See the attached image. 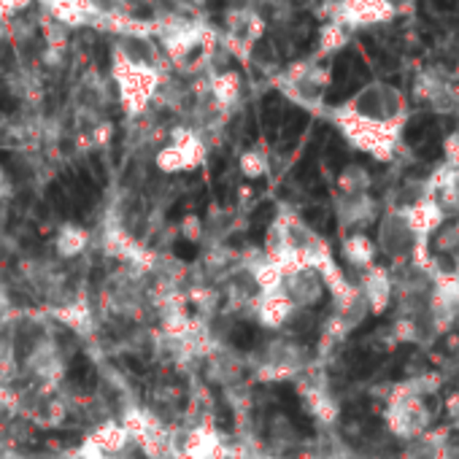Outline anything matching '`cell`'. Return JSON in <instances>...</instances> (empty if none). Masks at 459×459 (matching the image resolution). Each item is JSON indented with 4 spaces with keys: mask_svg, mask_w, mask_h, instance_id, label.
<instances>
[{
    "mask_svg": "<svg viewBox=\"0 0 459 459\" xmlns=\"http://www.w3.org/2000/svg\"><path fill=\"white\" fill-rule=\"evenodd\" d=\"M341 108L359 119H370V122H381V125L403 127V122H405V98L397 87H392L386 82L368 84Z\"/></svg>",
    "mask_w": 459,
    "mask_h": 459,
    "instance_id": "cell-1",
    "label": "cell"
},
{
    "mask_svg": "<svg viewBox=\"0 0 459 459\" xmlns=\"http://www.w3.org/2000/svg\"><path fill=\"white\" fill-rule=\"evenodd\" d=\"M111 76L119 87L122 103L133 111H141L160 87V71L154 65L133 63L117 47H111Z\"/></svg>",
    "mask_w": 459,
    "mask_h": 459,
    "instance_id": "cell-2",
    "label": "cell"
},
{
    "mask_svg": "<svg viewBox=\"0 0 459 459\" xmlns=\"http://www.w3.org/2000/svg\"><path fill=\"white\" fill-rule=\"evenodd\" d=\"M429 421H432V413L424 397H403V400L389 403L386 408V424L403 440H416L419 435H424L429 429Z\"/></svg>",
    "mask_w": 459,
    "mask_h": 459,
    "instance_id": "cell-3",
    "label": "cell"
},
{
    "mask_svg": "<svg viewBox=\"0 0 459 459\" xmlns=\"http://www.w3.org/2000/svg\"><path fill=\"white\" fill-rule=\"evenodd\" d=\"M416 236L413 230L408 227L403 211H392L381 219L378 224V247L381 252L392 260V263H403L413 255V247H416Z\"/></svg>",
    "mask_w": 459,
    "mask_h": 459,
    "instance_id": "cell-4",
    "label": "cell"
},
{
    "mask_svg": "<svg viewBox=\"0 0 459 459\" xmlns=\"http://www.w3.org/2000/svg\"><path fill=\"white\" fill-rule=\"evenodd\" d=\"M403 216L408 221V227L413 230V236L419 241H429L432 233L443 227L446 221V211L440 208V203L435 197H419L411 205L403 208Z\"/></svg>",
    "mask_w": 459,
    "mask_h": 459,
    "instance_id": "cell-5",
    "label": "cell"
},
{
    "mask_svg": "<svg viewBox=\"0 0 459 459\" xmlns=\"http://www.w3.org/2000/svg\"><path fill=\"white\" fill-rule=\"evenodd\" d=\"M392 290H394V281L389 279V273L384 268H368L365 273V281H362V295L368 300V308L373 314H384L389 308V300H392Z\"/></svg>",
    "mask_w": 459,
    "mask_h": 459,
    "instance_id": "cell-6",
    "label": "cell"
},
{
    "mask_svg": "<svg viewBox=\"0 0 459 459\" xmlns=\"http://www.w3.org/2000/svg\"><path fill=\"white\" fill-rule=\"evenodd\" d=\"M376 216V203L368 195H346L341 203V219L346 224H365Z\"/></svg>",
    "mask_w": 459,
    "mask_h": 459,
    "instance_id": "cell-7",
    "label": "cell"
},
{
    "mask_svg": "<svg viewBox=\"0 0 459 459\" xmlns=\"http://www.w3.org/2000/svg\"><path fill=\"white\" fill-rule=\"evenodd\" d=\"M343 255H346V260H349L354 268H373L376 249H373V244H370L365 236H351V238H346V244H343Z\"/></svg>",
    "mask_w": 459,
    "mask_h": 459,
    "instance_id": "cell-8",
    "label": "cell"
},
{
    "mask_svg": "<svg viewBox=\"0 0 459 459\" xmlns=\"http://www.w3.org/2000/svg\"><path fill=\"white\" fill-rule=\"evenodd\" d=\"M346 44H349V28H346V25L330 20V22L319 30V52H322V55H335V52H341Z\"/></svg>",
    "mask_w": 459,
    "mask_h": 459,
    "instance_id": "cell-9",
    "label": "cell"
},
{
    "mask_svg": "<svg viewBox=\"0 0 459 459\" xmlns=\"http://www.w3.org/2000/svg\"><path fill=\"white\" fill-rule=\"evenodd\" d=\"M211 90L221 103H233L241 92V76L236 71H221L211 79Z\"/></svg>",
    "mask_w": 459,
    "mask_h": 459,
    "instance_id": "cell-10",
    "label": "cell"
},
{
    "mask_svg": "<svg viewBox=\"0 0 459 459\" xmlns=\"http://www.w3.org/2000/svg\"><path fill=\"white\" fill-rule=\"evenodd\" d=\"M370 186V176L365 168L359 165H349L343 173H341V189L346 195H365V189Z\"/></svg>",
    "mask_w": 459,
    "mask_h": 459,
    "instance_id": "cell-11",
    "label": "cell"
},
{
    "mask_svg": "<svg viewBox=\"0 0 459 459\" xmlns=\"http://www.w3.org/2000/svg\"><path fill=\"white\" fill-rule=\"evenodd\" d=\"M68 378H71L79 389H92L95 381H98V370H95V365H92L87 357H76L74 365H71V370H68Z\"/></svg>",
    "mask_w": 459,
    "mask_h": 459,
    "instance_id": "cell-12",
    "label": "cell"
},
{
    "mask_svg": "<svg viewBox=\"0 0 459 459\" xmlns=\"http://www.w3.org/2000/svg\"><path fill=\"white\" fill-rule=\"evenodd\" d=\"M233 343L238 349H252L257 343V330L252 325H238L236 333H233Z\"/></svg>",
    "mask_w": 459,
    "mask_h": 459,
    "instance_id": "cell-13",
    "label": "cell"
},
{
    "mask_svg": "<svg viewBox=\"0 0 459 459\" xmlns=\"http://www.w3.org/2000/svg\"><path fill=\"white\" fill-rule=\"evenodd\" d=\"M443 154H446V165L459 170V133H451L443 141Z\"/></svg>",
    "mask_w": 459,
    "mask_h": 459,
    "instance_id": "cell-14",
    "label": "cell"
},
{
    "mask_svg": "<svg viewBox=\"0 0 459 459\" xmlns=\"http://www.w3.org/2000/svg\"><path fill=\"white\" fill-rule=\"evenodd\" d=\"M216 421H219L221 429H230V427H233V413H230V408L221 405V411H216Z\"/></svg>",
    "mask_w": 459,
    "mask_h": 459,
    "instance_id": "cell-15",
    "label": "cell"
},
{
    "mask_svg": "<svg viewBox=\"0 0 459 459\" xmlns=\"http://www.w3.org/2000/svg\"><path fill=\"white\" fill-rule=\"evenodd\" d=\"M446 413L454 416V419L459 416V392H454L451 397H446Z\"/></svg>",
    "mask_w": 459,
    "mask_h": 459,
    "instance_id": "cell-16",
    "label": "cell"
},
{
    "mask_svg": "<svg viewBox=\"0 0 459 459\" xmlns=\"http://www.w3.org/2000/svg\"><path fill=\"white\" fill-rule=\"evenodd\" d=\"M176 255H178V257H184V260H192V257H195L197 252H195V249H192L189 244H178V247H176Z\"/></svg>",
    "mask_w": 459,
    "mask_h": 459,
    "instance_id": "cell-17",
    "label": "cell"
}]
</instances>
